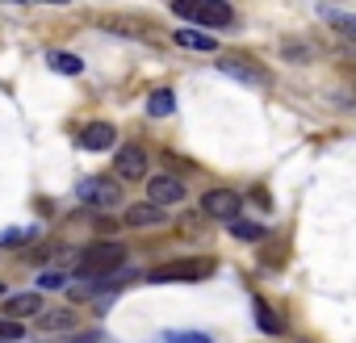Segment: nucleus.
I'll use <instances>...</instances> for the list:
<instances>
[{
  "instance_id": "4be33fe9",
  "label": "nucleus",
  "mask_w": 356,
  "mask_h": 343,
  "mask_svg": "<svg viewBox=\"0 0 356 343\" xmlns=\"http://www.w3.org/2000/svg\"><path fill=\"white\" fill-rule=\"evenodd\" d=\"M63 285V272H42L38 276V289H59Z\"/></svg>"
},
{
  "instance_id": "423d86ee",
  "label": "nucleus",
  "mask_w": 356,
  "mask_h": 343,
  "mask_svg": "<svg viewBox=\"0 0 356 343\" xmlns=\"http://www.w3.org/2000/svg\"><path fill=\"white\" fill-rule=\"evenodd\" d=\"M147 201L159 206V210H172V206H181L185 201V181H176V176H151L147 181Z\"/></svg>"
},
{
  "instance_id": "9b49d317",
  "label": "nucleus",
  "mask_w": 356,
  "mask_h": 343,
  "mask_svg": "<svg viewBox=\"0 0 356 343\" xmlns=\"http://www.w3.org/2000/svg\"><path fill=\"white\" fill-rule=\"evenodd\" d=\"M318 17H323L335 34H343L348 42H356V13H348V9H331V5H318Z\"/></svg>"
},
{
  "instance_id": "6e6552de",
  "label": "nucleus",
  "mask_w": 356,
  "mask_h": 343,
  "mask_svg": "<svg viewBox=\"0 0 356 343\" xmlns=\"http://www.w3.org/2000/svg\"><path fill=\"white\" fill-rule=\"evenodd\" d=\"M42 314V293H9V301H5V318H13V322H22V318H38Z\"/></svg>"
},
{
  "instance_id": "aec40b11",
  "label": "nucleus",
  "mask_w": 356,
  "mask_h": 343,
  "mask_svg": "<svg viewBox=\"0 0 356 343\" xmlns=\"http://www.w3.org/2000/svg\"><path fill=\"white\" fill-rule=\"evenodd\" d=\"M163 343H214V339L202 331H172V335H163Z\"/></svg>"
},
{
  "instance_id": "9d476101",
  "label": "nucleus",
  "mask_w": 356,
  "mask_h": 343,
  "mask_svg": "<svg viewBox=\"0 0 356 343\" xmlns=\"http://www.w3.org/2000/svg\"><path fill=\"white\" fill-rule=\"evenodd\" d=\"M159 222H168V210H159V206H151V201H134V206H126V226H159Z\"/></svg>"
},
{
  "instance_id": "a211bd4d",
  "label": "nucleus",
  "mask_w": 356,
  "mask_h": 343,
  "mask_svg": "<svg viewBox=\"0 0 356 343\" xmlns=\"http://www.w3.org/2000/svg\"><path fill=\"white\" fill-rule=\"evenodd\" d=\"M231 235L243 239V243H256V239H264V226L260 222H248V218H235L231 222Z\"/></svg>"
},
{
  "instance_id": "39448f33",
  "label": "nucleus",
  "mask_w": 356,
  "mask_h": 343,
  "mask_svg": "<svg viewBox=\"0 0 356 343\" xmlns=\"http://www.w3.org/2000/svg\"><path fill=\"white\" fill-rule=\"evenodd\" d=\"M202 214L214 218V222H227V226H231V222L243 214V197L231 193V189H210V193L202 197Z\"/></svg>"
},
{
  "instance_id": "1a4fd4ad",
  "label": "nucleus",
  "mask_w": 356,
  "mask_h": 343,
  "mask_svg": "<svg viewBox=\"0 0 356 343\" xmlns=\"http://www.w3.org/2000/svg\"><path fill=\"white\" fill-rule=\"evenodd\" d=\"M118 142V130L109 126V122H88L84 130H80V147L84 151H109Z\"/></svg>"
},
{
  "instance_id": "dca6fc26",
  "label": "nucleus",
  "mask_w": 356,
  "mask_h": 343,
  "mask_svg": "<svg viewBox=\"0 0 356 343\" xmlns=\"http://www.w3.org/2000/svg\"><path fill=\"white\" fill-rule=\"evenodd\" d=\"M38 326L42 331H72L76 326V310H42L38 314Z\"/></svg>"
},
{
  "instance_id": "4468645a",
  "label": "nucleus",
  "mask_w": 356,
  "mask_h": 343,
  "mask_svg": "<svg viewBox=\"0 0 356 343\" xmlns=\"http://www.w3.org/2000/svg\"><path fill=\"white\" fill-rule=\"evenodd\" d=\"M47 67H55L59 76H80L84 72V59H76L67 51H47Z\"/></svg>"
},
{
  "instance_id": "ddd939ff",
  "label": "nucleus",
  "mask_w": 356,
  "mask_h": 343,
  "mask_svg": "<svg viewBox=\"0 0 356 343\" xmlns=\"http://www.w3.org/2000/svg\"><path fill=\"white\" fill-rule=\"evenodd\" d=\"M218 67H222L227 76H239V80H248V84H268V76H264V72H252V63H248V59H235V55H227Z\"/></svg>"
},
{
  "instance_id": "20e7f679",
  "label": "nucleus",
  "mask_w": 356,
  "mask_h": 343,
  "mask_svg": "<svg viewBox=\"0 0 356 343\" xmlns=\"http://www.w3.org/2000/svg\"><path fill=\"white\" fill-rule=\"evenodd\" d=\"M214 272L210 260H176V264H163V268H151L147 281L151 285H172V281H206Z\"/></svg>"
},
{
  "instance_id": "6ab92c4d",
  "label": "nucleus",
  "mask_w": 356,
  "mask_h": 343,
  "mask_svg": "<svg viewBox=\"0 0 356 343\" xmlns=\"http://www.w3.org/2000/svg\"><path fill=\"white\" fill-rule=\"evenodd\" d=\"M34 235H38L34 226H22V231L13 226V231L0 235V247H30V243H34Z\"/></svg>"
},
{
  "instance_id": "f3484780",
  "label": "nucleus",
  "mask_w": 356,
  "mask_h": 343,
  "mask_svg": "<svg viewBox=\"0 0 356 343\" xmlns=\"http://www.w3.org/2000/svg\"><path fill=\"white\" fill-rule=\"evenodd\" d=\"M256 326H260L264 335H281V326H285V322H281V314H277V310H268L264 301H256Z\"/></svg>"
},
{
  "instance_id": "f03ea898",
  "label": "nucleus",
  "mask_w": 356,
  "mask_h": 343,
  "mask_svg": "<svg viewBox=\"0 0 356 343\" xmlns=\"http://www.w3.org/2000/svg\"><path fill=\"white\" fill-rule=\"evenodd\" d=\"M176 17H185V22H197L202 30H222L235 22V9L222 5V0H202V5H172Z\"/></svg>"
},
{
  "instance_id": "f8f14e48",
  "label": "nucleus",
  "mask_w": 356,
  "mask_h": 343,
  "mask_svg": "<svg viewBox=\"0 0 356 343\" xmlns=\"http://www.w3.org/2000/svg\"><path fill=\"white\" fill-rule=\"evenodd\" d=\"M172 38H176V47H185V51H202V55H214L218 51V38L206 34V30H176Z\"/></svg>"
},
{
  "instance_id": "7ed1b4c3",
  "label": "nucleus",
  "mask_w": 356,
  "mask_h": 343,
  "mask_svg": "<svg viewBox=\"0 0 356 343\" xmlns=\"http://www.w3.org/2000/svg\"><path fill=\"white\" fill-rule=\"evenodd\" d=\"M76 193H80V201L92 206V210H113V206L122 201V185H118L113 176H84Z\"/></svg>"
},
{
  "instance_id": "2eb2a0df",
  "label": "nucleus",
  "mask_w": 356,
  "mask_h": 343,
  "mask_svg": "<svg viewBox=\"0 0 356 343\" xmlns=\"http://www.w3.org/2000/svg\"><path fill=\"white\" fill-rule=\"evenodd\" d=\"M147 113H151V117H172V113H176V97H172V88H155V92L147 97Z\"/></svg>"
},
{
  "instance_id": "412c9836",
  "label": "nucleus",
  "mask_w": 356,
  "mask_h": 343,
  "mask_svg": "<svg viewBox=\"0 0 356 343\" xmlns=\"http://www.w3.org/2000/svg\"><path fill=\"white\" fill-rule=\"evenodd\" d=\"M26 331H22V322H13V318H0V343H17Z\"/></svg>"
},
{
  "instance_id": "f257e3e1",
  "label": "nucleus",
  "mask_w": 356,
  "mask_h": 343,
  "mask_svg": "<svg viewBox=\"0 0 356 343\" xmlns=\"http://www.w3.org/2000/svg\"><path fill=\"white\" fill-rule=\"evenodd\" d=\"M122 264H126L122 243H88L80 251V276H118Z\"/></svg>"
},
{
  "instance_id": "0eeeda50",
  "label": "nucleus",
  "mask_w": 356,
  "mask_h": 343,
  "mask_svg": "<svg viewBox=\"0 0 356 343\" xmlns=\"http://www.w3.org/2000/svg\"><path fill=\"white\" fill-rule=\"evenodd\" d=\"M118 176L122 181H143L147 176V151L143 147H118Z\"/></svg>"
},
{
  "instance_id": "5701e85b",
  "label": "nucleus",
  "mask_w": 356,
  "mask_h": 343,
  "mask_svg": "<svg viewBox=\"0 0 356 343\" xmlns=\"http://www.w3.org/2000/svg\"><path fill=\"white\" fill-rule=\"evenodd\" d=\"M0 297H9V289H5V285H0Z\"/></svg>"
}]
</instances>
